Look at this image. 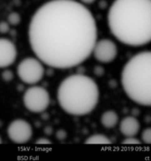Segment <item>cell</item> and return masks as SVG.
Segmentation results:
<instances>
[{
    "mask_svg": "<svg viewBox=\"0 0 151 161\" xmlns=\"http://www.w3.org/2000/svg\"><path fill=\"white\" fill-rule=\"evenodd\" d=\"M9 139L16 144H25L31 139L33 129L31 124L23 119L12 121L8 127Z\"/></svg>",
    "mask_w": 151,
    "mask_h": 161,
    "instance_id": "52a82bcc",
    "label": "cell"
},
{
    "mask_svg": "<svg viewBox=\"0 0 151 161\" xmlns=\"http://www.w3.org/2000/svg\"><path fill=\"white\" fill-rule=\"evenodd\" d=\"M92 53L95 60L98 62L108 64L116 59L118 55V47L113 41L109 39H102L95 42Z\"/></svg>",
    "mask_w": 151,
    "mask_h": 161,
    "instance_id": "ba28073f",
    "label": "cell"
},
{
    "mask_svg": "<svg viewBox=\"0 0 151 161\" xmlns=\"http://www.w3.org/2000/svg\"><path fill=\"white\" fill-rule=\"evenodd\" d=\"M81 1L85 4H91V3L95 2L96 0H81Z\"/></svg>",
    "mask_w": 151,
    "mask_h": 161,
    "instance_id": "d6986e66",
    "label": "cell"
},
{
    "mask_svg": "<svg viewBox=\"0 0 151 161\" xmlns=\"http://www.w3.org/2000/svg\"><path fill=\"white\" fill-rule=\"evenodd\" d=\"M91 12L75 0H52L33 15L28 30L35 55L46 65L70 69L91 55L97 42Z\"/></svg>",
    "mask_w": 151,
    "mask_h": 161,
    "instance_id": "6da1fadb",
    "label": "cell"
},
{
    "mask_svg": "<svg viewBox=\"0 0 151 161\" xmlns=\"http://www.w3.org/2000/svg\"><path fill=\"white\" fill-rule=\"evenodd\" d=\"M122 85L132 101L141 106L150 107V51L140 52L127 62L122 72Z\"/></svg>",
    "mask_w": 151,
    "mask_h": 161,
    "instance_id": "277c9868",
    "label": "cell"
},
{
    "mask_svg": "<svg viewBox=\"0 0 151 161\" xmlns=\"http://www.w3.org/2000/svg\"><path fill=\"white\" fill-rule=\"evenodd\" d=\"M23 103L26 109L31 113H43L50 103L49 93L43 87H31L26 89L23 95Z\"/></svg>",
    "mask_w": 151,
    "mask_h": 161,
    "instance_id": "5b68a950",
    "label": "cell"
},
{
    "mask_svg": "<svg viewBox=\"0 0 151 161\" xmlns=\"http://www.w3.org/2000/svg\"><path fill=\"white\" fill-rule=\"evenodd\" d=\"M85 143L90 145H109L112 142L109 138L105 135L94 134L88 137Z\"/></svg>",
    "mask_w": 151,
    "mask_h": 161,
    "instance_id": "7c38bea8",
    "label": "cell"
},
{
    "mask_svg": "<svg viewBox=\"0 0 151 161\" xmlns=\"http://www.w3.org/2000/svg\"><path fill=\"white\" fill-rule=\"evenodd\" d=\"M2 143V138H1V136H0V144Z\"/></svg>",
    "mask_w": 151,
    "mask_h": 161,
    "instance_id": "ffe728a7",
    "label": "cell"
},
{
    "mask_svg": "<svg viewBox=\"0 0 151 161\" xmlns=\"http://www.w3.org/2000/svg\"><path fill=\"white\" fill-rule=\"evenodd\" d=\"M141 137H142L143 142H144L147 145H149L151 143V129L149 127L146 128L143 130L142 135H141Z\"/></svg>",
    "mask_w": 151,
    "mask_h": 161,
    "instance_id": "5bb4252c",
    "label": "cell"
},
{
    "mask_svg": "<svg viewBox=\"0 0 151 161\" xmlns=\"http://www.w3.org/2000/svg\"><path fill=\"white\" fill-rule=\"evenodd\" d=\"M3 80L4 81H11L13 79V74L11 70H5L2 74Z\"/></svg>",
    "mask_w": 151,
    "mask_h": 161,
    "instance_id": "2e32d148",
    "label": "cell"
},
{
    "mask_svg": "<svg viewBox=\"0 0 151 161\" xmlns=\"http://www.w3.org/2000/svg\"><path fill=\"white\" fill-rule=\"evenodd\" d=\"M35 143L39 144V145H46V144H51L52 142L48 139H47V138H39V139L36 141Z\"/></svg>",
    "mask_w": 151,
    "mask_h": 161,
    "instance_id": "ac0fdd59",
    "label": "cell"
},
{
    "mask_svg": "<svg viewBox=\"0 0 151 161\" xmlns=\"http://www.w3.org/2000/svg\"><path fill=\"white\" fill-rule=\"evenodd\" d=\"M118 115L116 112L113 110H108L103 113L101 117V123L105 128L111 129L117 126L118 123Z\"/></svg>",
    "mask_w": 151,
    "mask_h": 161,
    "instance_id": "8fae6325",
    "label": "cell"
},
{
    "mask_svg": "<svg viewBox=\"0 0 151 161\" xmlns=\"http://www.w3.org/2000/svg\"><path fill=\"white\" fill-rule=\"evenodd\" d=\"M123 144H126V145H140L141 141L140 140H138L135 136H130L127 137L124 141H123Z\"/></svg>",
    "mask_w": 151,
    "mask_h": 161,
    "instance_id": "9a60e30c",
    "label": "cell"
},
{
    "mask_svg": "<svg viewBox=\"0 0 151 161\" xmlns=\"http://www.w3.org/2000/svg\"><path fill=\"white\" fill-rule=\"evenodd\" d=\"M119 129L124 136H136L140 131V124L136 117L128 116L121 121Z\"/></svg>",
    "mask_w": 151,
    "mask_h": 161,
    "instance_id": "30bf717a",
    "label": "cell"
},
{
    "mask_svg": "<svg viewBox=\"0 0 151 161\" xmlns=\"http://www.w3.org/2000/svg\"><path fill=\"white\" fill-rule=\"evenodd\" d=\"M8 21L9 24L13 25V26H17L21 22V16L18 13L13 12L8 17Z\"/></svg>",
    "mask_w": 151,
    "mask_h": 161,
    "instance_id": "4fadbf2b",
    "label": "cell"
},
{
    "mask_svg": "<svg viewBox=\"0 0 151 161\" xmlns=\"http://www.w3.org/2000/svg\"><path fill=\"white\" fill-rule=\"evenodd\" d=\"M18 75L25 84H35L44 77V68L40 60L32 57L26 58L18 64Z\"/></svg>",
    "mask_w": 151,
    "mask_h": 161,
    "instance_id": "8992f818",
    "label": "cell"
},
{
    "mask_svg": "<svg viewBox=\"0 0 151 161\" xmlns=\"http://www.w3.org/2000/svg\"><path fill=\"white\" fill-rule=\"evenodd\" d=\"M18 51L16 46L6 38H0V68H7L16 60Z\"/></svg>",
    "mask_w": 151,
    "mask_h": 161,
    "instance_id": "9c48e42d",
    "label": "cell"
},
{
    "mask_svg": "<svg viewBox=\"0 0 151 161\" xmlns=\"http://www.w3.org/2000/svg\"><path fill=\"white\" fill-rule=\"evenodd\" d=\"M113 35L130 47H142L151 40V0H115L108 14Z\"/></svg>",
    "mask_w": 151,
    "mask_h": 161,
    "instance_id": "7a4b0ae2",
    "label": "cell"
},
{
    "mask_svg": "<svg viewBox=\"0 0 151 161\" xmlns=\"http://www.w3.org/2000/svg\"><path fill=\"white\" fill-rule=\"evenodd\" d=\"M99 100V89L94 80L84 75L64 79L58 89V101L68 114L85 116L90 113Z\"/></svg>",
    "mask_w": 151,
    "mask_h": 161,
    "instance_id": "3957f363",
    "label": "cell"
},
{
    "mask_svg": "<svg viewBox=\"0 0 151 161\" xmlns=\"http://www.w3.org/2000/svg\"><path fill=\"white\" fill-rule=\"evenodd\" d=\"M10 31L9 24L7 22H0V32L1 33H8Z\"/></svg>",
    "mask_w": 151,
    "mask_h": 161,
    "instance_id": "e0dca14e",
    "label": "cell"
}]
</instances>
